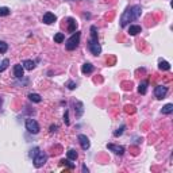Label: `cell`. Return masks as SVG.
<instances>
[{"mask_svg":"<svg viewBox=\"0 0 173 173\" xmlns=\"http://www.w3.org/2000/svg\"><path fill=\"white\" fill-rule=\"evenodd\" d=\"M60 162H61V165H65V167H68L69 169H73V168H74V165H73L72 162H70L69 158H68V160H61Z\"/></svg>","mask_w":173,"mask_h":173,"instance_id":"cell-24","label":"cell"},{"mask_svg":"<svg viewBox=\"0 0 173 173\" xmlns=\"http://www.w3.org/2000/svg\"><path fill=\"white\" fill-rule=\"evenodd\" d=\"M77 138H79V142H80V145H81V149H83V150H88V149H89L91 142H89V139H88V137L84 135V134H80Z\"/></svg>","mask_w":173,"mask_h":173,"instance_id":"cell-7","label":"cell"},{"mask_svg":"<svg viewBox=\"0 0 173 173\" xmlns=\"http://www.w3.org/2000/svg\"><path fill=\"white\" fill-rule=\"evenodd\" d=\"M8 65H10V60H8V58H4V60L0 62V72L6 70L7 68H8Z\"/></svg>","mask_w":173,"mask_h":173,"instance_id":"cell-21","label":"cell"},{"mask_svg":"<svg viewBox=\"0 0 173 173\" xmlns=\"http://www.w3.org/2000/svg\"><path fill=\"white\" fill-rule=\"evenodd\" d=\"M26 130L31 134H38L39 133V124H38L37 120L27 119L26 120Z\"/></svg>","mask_w":173,"mask_h":173,"instance_id":"cell-5","label":"cell"},{"mask_svg":"<svg viewBox=\"0 0 173 173\" xmlns=\"http://www.w3.org/2000/svg\"><path fill=\"white\" fill-rule=\"evenodd\" d=\"M33 161H34V167L35 168L43 167V165L46 164V161H47V154L45 153V152H38V153L34 156Z\"/></svg>","mask_w":173,"mask_h":173,"instance_id":"cell-4","label":"cell"},{"mask_svg":"<svg viewBox=\"0 0 173 173\" xmlns=\"http://www.w3.org/2000/svg\"><path fill=\"white\" fill-rule=\"evenodd\" d=\"M126 111L127 112H134V107L133 106H126Z\"/></svg>","mask_w":173,"mask_h":173,"instance_id":"cell-29","label":"cell"},{"mask_svg":"<svg viewBox=\"0 0 173 173\" xmlns=\"http://www.w3.org/2000/svg\"><path fill=\"white\" fill-rule=\"evenodd\" d=\"M29 99H30L31 102H34V103H39L41 100H42V97H41L38 93H29Z\"/></svg>","mask_w":173,"mask_h":173,"instance_id":"cell-19","label":"cell"},{"mask_svg":"<svg viewBox=\"0 0 173 173\" xmlns=\"http://www.w3.org/2000/svg\"><path fill=\"white\" fill-rule=\"evenodd\" d=\"M173 112V104L172 103H168L165 104V106L162 107V114H165V115H169V114Z\"/></svg>","mask_w":173,"mask_h":173,"instance_id":"cell-17","label":"cell"},{"mask_svg":"<svg viewBox=\"0 0 173 173\" xmlns=\"http://www.w3.org/2000/svg\"><path fill=\"white\" fill-rule=\"evenodd\" d=\"M72 1H77V0H72Z\"/></svg>","mask_w":173,"mask_h":173,"instance_id":"cell-33","label":"cell"},{"mask_svg":"<svg viewBox=\"0 0 173 173\" xmlns=\"http://www.w3.org/2000/svg\"><path fill=\"white\" fill-rule=\"evenodd\" d=\"M158 68H160L161 70H169L170 69V64L168 62V61L160 60V62H158Z\"/></svg>","mask_w":173,"mask_h":173,"instance_id":"cell-16","label":"cell"},{"mask_svg":"<svg viewBox=\"0 0 173 173\" xmlns=\"http://www.w3.org/2000/svg\"><path fill=\"white\" fill-rule=\"evenodd\" d=\"M10 8L8 7H0V16H7V15H10Z\"/></svg>","mask_w":173,"mask_h":173,"instance_id":"cell-22","label":"cell"},{"mask_svg":"<svg viewBox=\"0 0 173 173\" xmlns=\"http://www.w3.org/2000/svg\"><path fill=\"white\" fill-rule=\"evenodd\" d=\"M38 152H39V149H38V147H34V149H31L30 150V157H33V158H34V156H35Z\"/></svg>","mask_w":173,"mask_h":173,"instance_id":"cell-26","label":"cell"},{"mask_svg":"<svg viewBox=\"0 0 173 173\" xmlns=\"http://www.w3.org/2000/svg\"><path fill=\"white\" fill-rule=\"evenodd\" d=\"M107 147H108L111 152H114L115 154H119V156H123V154H124V147L123 146L114 145V143H108V145H107Z\"/></svg>","mask_w":173,"mask_h":173,"instance_id":"cell-8","label":"cell"},{"mask_svg":"<svg viewBox=\"0 0 173 173\" xmlns=\"http://www.w3.org/2000/svg\"><path fill=\"white\" fill-rule=\"evenodd\" d=\"M142 31V27L138 26V24H131L129 27V34L130 35H137V34H139Z\"/></svg>","mask_w":173,"mask_h":173,"instance_id":"cell-12","label":"cell"},{"mask_svg":"<svg viewBox=\"0 0 173 173\" xmlns=\"http://www.w3.org/2000/svg\"><path fill=\"white\" fill-rule=\"evenodd\" d=\"M56 130H57V126H56V124H51V126H50V133H54Z\"/></svg>","mask_w":173,"mask_h":173,"instance_id":"cell-30","label":"cell"},{"mask_svg":"<svg viewBox=\"0 0 173 173\" xmlns=\"http://www.w3.org/2000/svg\"><path fill=\"white\" fill-rule=\"evenodd\" d=\"M64 41H65V35H64L62 33H57L56 35H54V42H57V43H62Z\"/></svg>","mask_w":173,"mask_h":173,"instance_id":"cell-20","label":"cell"},{"mask_svg":"<svg viewBox=\"0 0 173 173\" xmlns=\"http://www.w3.org/2000/svg\"><path fill=\"white\" fill-rule=\"evenodd\" d=\"M76 29H77V22L73 18H69V19H68V31H69V33H74Z\"/></svg>","mask_w":173,"mask_h":173,"instance_id":"cell-11","label":"cell"},{"mask_svg":"<svg viewBox=\"0 0 173 173\" xmlns=\"http://www.w3.org/2000/svg\"><path fill=\"white\" fill-rule=\"evenodd\" d=\"M141 14H142V8H141V6L129 7V8L122 14V16H120V26L126 27L127 24H129V22H134V20L138 19V18L141 16Z\"/></svg>","mask_w":173,"mask_h":173,"instance_id":"cell-1","label":"cell"},{"mask_svg":"<svg viewBox=\"0 0 173 173\" xmlns=\"http://www.w3.org/2000/svg\"><path fill=\"white\" fill-rule=\"evenodd\" d=\"M81 72H83L84 74H89V73H92L93 72V65L91 62H85L81 66Z\"/></svg>","mask_w":173,"mask_h":173,"instance_id":"cell-13","label":"cell"},{"mask_svg":"<svg viewBox=\"0 0 173 173\" xmlns=\"http://www.w3.org/2000/svg\"><path fill=\"white\" fill-rule=\"evenodd\" d=\"M83 172H88V168H86L85 165H83Z\"/></svg>","mask_w":173,"mask_h":173,"instance_id":"cell-31","label":"cell"},{"mask_svg":"<svg viewBox=\"0 0 173 173\" xmlns=\"http://www.w3.org/2000/svg\"><path fill=\"white\" fill-rule=\"evenodd\" d=\"M167 93H168V86H165V85H157L154 88V96L158 100L164 99V97L167 96Z\"/></svg>","mask_w":173,"mask_h":173,"instance_id":"cell-6","label":"cell"},{"mask_svg":"<svg viewBox=\"0 0 173 173\" xmlns=\"http://www.w3.org/2000/svg\"><path fill=\"white\" fill-rule=\"evenodd\" d=\"M23 72H24L23 65L18 64V65L14 66V76L16 77V79H22V77H23Z\"/></svg>","mask_w":173,"mask_h":173,"instance_id":"cell-10","label":"cell"},{"mask_svg":"<svg viewBox=\"0 0 173 173\" xmlns=\"http://www.w3.org/2000/svg\"><path fill=\"white\" fill-rule=\"evenodd\" d=\"M1 104H3V99L0 97V108H1Z\"/></svg>","mask_w":173,"mask_h":173,"instance_id":"cell-32","label":"cell"},{"mask_svg":"<svg viewBox=\"0 0 173 173\" xmlns=\"http://www.w3.org/2000/svg\"><path fill=\"white\" fill-rule=\"evenodd\" d=\"M23 68L27 70H33L35 68V62L33 60H24L23 61Z\"/></svg>","mask_w":173,"mask_h":173,"instance_id":"cell-14","label":"cell"},{"mask_svg":"<svg viewBox=\"0 0 173 173\" xmlns=\"http://www.w3.org/2000/svg\"><path fill=\"white\" fill-rule=\"evenodd\" d=\"M8 50V45L4 41H0V54H4Z\"/></svg>","mask_w":173,"mask_h":173,"instance_id":"cell-23","label":"cell"},{"mask_svg":"<svg viewBox=\"0 0 173 173\" xmlns=\"http://www.w3.org/2000/svg\"><path fill=\"white\" fill-rule=\"evenodd\" d=\"M147 85H149V81H142V83H139V86H138V92L141 93V95H145L147 91Z\"/></svg>","mask_w":173,"mask_h":173,"instance_id":"cell-15","label":"cell"},{"mask_svg":"<svg viewBox=\"0 0 173 173\" xmlns=\"http://www.w3.org/2000/svg\"><path fill=\"white\" fill-rule=\"evenodd\" d=\"M77 157H79V154H77V152L74 149H70L68 150V158H69L70 161H76Z\"/></svg>","mask_w":173,"mask_h":173,"instance_id":"cell-18","label":"cell"},{"mask_svg":"<svg viewBox=\"0 0 173 173\" xmlns=\"http://www.w3.org/2000/svg\"><path fill=\"white\" fill-rule=\"evenodd\" d=\"M42 20H43V23L51 24V23H54V22L57 20V16L54 15V14H51V12H46L45 15H43Z\"/></svg>","mask_w":173,"mask_h":173,"instance_id":"cell-9","label":"cell"},{"mask_svg":"<svg viewBox=\"0 0 173 173\" xmlns=\"http://www.w3.org/2000/svg\"><path fill=\"white\" fill-rule=\"evenodd\" d=\"M97 29L96 26H92L91 27V38L88 41V49L89 51L93 54V56H99L102 53V46L99 43V39H97Z\"/></svg>","mask_w":173,"mask_h":173,"instance_id":"cell-2","label":"cell"},{"mask_svg":"<svg viewBox=\"0 0 173 173\" xmlns=\"http://www.w3.org/2000/svg\"><path fill=\"white\" fill-rule=\"evenodd\" d=\"M66 85L69 89H74V88H76V83H73V81H68Z\"/></svg>","mask_w":173,"mask_h":173,"instance_id":"cell-27","label":"cell"},{"mask_svg":"<svg viewBox=\"0 0 173 173\" xmlns=\"http://www.w3.org/2000/svg\"><path fill=\"white\" fill-rule=\"evenodd\" d=\"M64 120H65V124H69V112L65 111V115H64Z\"/></svg>","mask_w":173,"mask_h":173,"instance_id":"cell-28","label":"cell"},{"mask_svg":"<svg viewBox=\"0 0 173 173\" xmlns=\"http://www.w3.org/2000/svg\"><path fill=\"white\" fill-rule=\"evenodd\" d=\"M80 38H81V33H80V31H74V34L66 41V43H65L66 50H69V51H70V50L77 49V47H79V43H80Z\"/></svg>","mask_w":173,"mask_h":173,"instance_id":"cell-3","label":"cell"},{"mask_svg":"<svg viewBox=\"0 0 173 173\" xmlns=\"http://www.w3.org/2000/svg\"><path fill=\"white\" fill-rule=\"evenodd\" d=\"M124 129H126V126H124V124H122V126H120L119 129H118L117 131L114 133V135H115V137H119V135H122V134H123V131H124Z\"/></svg>","mask_w":173,"mask_h":173,"instance_id":"cell-25","label":"cell"}]
</instances>
